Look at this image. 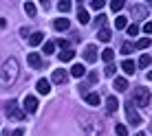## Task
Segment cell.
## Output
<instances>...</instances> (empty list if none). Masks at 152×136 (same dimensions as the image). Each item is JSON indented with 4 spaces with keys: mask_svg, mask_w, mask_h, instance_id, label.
I'll return each instance as SVG.
<instances>
[{
    "mask_svg": "<svg viewBox=\"0 0 152 136\" xmlns=\"http://www.w3.org/2000/svg\"><path fill=\"white\" fill-rule=\"evenodd\" d=\"M18 72H20L18 61H15L13 57H9V59L2 64V68H0V88L11 86V83L18 79Z\"/></svg>",
    "mask_w": 152,
    "mask_h": 136,
    "instance_id": "cell-1",
    "label": "cell"
},
{
    "mask_svg": "<svg viewBox=\"0 0 152 136\" xmlns=\"http://www.w3.org/2000/svg\"><path fill=\"white\" fill-rule=\"evenodd\" d=\"M80 125H82V129H84L86 136H102V132H104L102 123H99L95 116H88V114L80 119Z\"/></svg>",
    "mask_w": 152,
    "mask_h": 136,
    "instance_id": "cell-2",
    "label": "cell"
},
{
    "mask_svg": "<svg viewBox=\"0 0 152 136\" xmlns=\"http://www.w3.org/2000/svg\"><path fill=\"white\" fill-rule=\"evenodd\" d=\"M150 99H152L150 90L139 86V88H134V95H132V101H130V103H134V106H139V108H148L150 106Z\"/></svg>",
    "mask_w": 152,
    "mask_h": 136,
    "instance_id": "cell-3",
    "label": "cell"
},
{
    "mask_svg": "<svg viewBox=\"0 0 152 136\" xmlns=\"http://www.w3.org/2000/svg\"><path fill=\"white\" fill-rule=\"evenodd\" d=\"M4 112H7V116L9 119H13V121H22L27 114L22 112V110L18 108V101H9L7 103V108H4Z\"/></svg>",
    "mask_w": 152,
    "mask_h": 136,
    "instance_id": "cell-4",
    "label": "cell"
},
{
    "mask_svg": "<svg viewBox=\"0 0 152 136\" xmlns=\"http://www.w3.org/2000/svg\"><path fill=\"white\" fill-rule=\"evenodd\" d=\"M126 116H128V121L132 123V125H141V116H139V112L134 110V106L132 103H126Z\"/></svg>",
    "mask_w": 152,
    "mask_h": 136,
    "instance_id": "cell-5",
    "label": "cell"
},
{
    "mask_svg": "<svg viewBox=\"0 0 152 136\" xmlns=\"http://www.w3.org/2000/svg\"><path fill=\"white\" fill-rule=\"evenodd\" d=\"M22 108H24V114H33L35 110H38V99H35L33 95H27L24 97V101H22Z\"/></svg>",
    "mask_w": 152,
    "mask_h": 136,
    "instance_id": "cell-6",
    "label": "cell"
},
{
    "mask_svg": "<svg viewBox=\"0 0 152 136\" xmlns=\"http://www.w3.org/2000/svg\"><path fill=\"white\" fill-rule=\"evenodd\" d=\"M132 18H137V20H143L145 15H148V7L145 4H132Z\"/></svg>",
    "mask_w": 152,
    "mask_h": 136,
    "instance_id": "cell-7",
    "label": "cell"
},
{
    "mask_svg": "<svg viewBox=\"0 0 152 136\" xmlns=\"http://www.w3.org/2000/svg\"><path fill=\"white\" fill-rule=\"evenodd\" d=\"M53 83H66L69 81V72L64 70V68H57V70H53Z\"/></svg>",
    "mask_w": 152,
    "mask_h": 136,
    "instance_id": "cell-8",
    "label": "cell"
},
{
    "mask_svg": "<svg viewBox=\"0 0 152 136\" xmlns=\"http://www.w3.org/2000/svg\"><path fill=\"white\" fill-rule=\"evenodd\" d=\"M119 108V99L117 97H108L106 99V114H115Z\"/></svg>",
    "mask_w": 152,
    "mask_h": 136,
    "instance_id": "cell-9",
    "label": "cell"
},
{
    "mask_svg": "<svg viewBox=\"0 0 152 136\" xmlns=\"http://www.w3.org/2000/svg\"><path fill=\"white\" fill-rule=\"evenodd\" d=\"M84 59H86V61H95V59H97V48H95L93 44L84 48Z\"/></svg>",
    "mask_w": 152,
    "mask_h": 136,
    "instance_id": "cell-10",
    "label": "cell"
},
{
    "mask_svg": "<svg viewBox=\"0 0 152 136\" xmlns=\"http://www.w3.org/2000/svg\"><path fill=\"white\" fill-rule=\"evenodd\" d=\"M35 88H38L40 95H49V92H51V83L46 81V79H40L38 83H35Z\"/></svg>",
    "mask_w": 152,
    "mask_h": 136,
    "instance_id": "cell-11",
    "label": "cell"
},
{
    "mask_svg": "<svg viewBox=\"0 0 152 136\" xmlns=\"http://www.w3.org/2000/svg\"><path fill=\"white\" fill-rule=\"evenodd\" d=\"M42 40H44V33H42V31H35V33H31V35H29V44H31V46L42 44Z\"/></svg>",
    "mask_w": 152,
    "mask_h": 136,
    "instance_id": "cell-12",
    "label": "cell"
},
{
    "mask_svg": "<svg viewBox=\"0 0 152 136\" xmlns=\"http://www.w3.org/2000/svg\"><path fill=\"white\" fill-rule=\"evenodd\" d=\"M121 68H124L126 75H134V68H137V64H134L132 59H124V61H121Z\"/></svg>",
    "mask_w": 152,
    "mask_h": 136,
    "instance_id": "cell-13",
    "label": "cell"
},
{
    "mask_svg": "<svg viewBox=\"0 0 152 136\" xmlns=\"http://www.w3.org/2000/svg\"><path fill=\"white\" fill-rule=\"evenodd\" d=\"M27 61L31 64V68H40V66H42V57H40L38 53H29Z\"/></svg>",
    "mask_w": 152,
    "mask_h": 136,
    "instance_id": "cell-14",
    "label": "cell"
},
{
    "mask_svg": "<svg viewBox=\"0 0 152 136\" xmlns=\"http://www.w3.org/2000/svg\"><path fill=\"white\" fill-rule=\"evenodd\" d=\"M115 88H117L119 92H126V90H128V79H124V77H115Z\"/></svg>",
    "mask_w": 152,
    "mask_h": 136,
    "instance_id": "cell-15",
    "label": "cell"
},
{
    "mask_svg": "<svg viewBox=\"0 0 152 136\" xmlns=\"http://www.w3.org/2000/svg\"><path fill=\"white\" fill-rule=\"evenodd\" d=\"M71 75H73V77H77V79H80V77H84V75H86V68H84L82 64H75V66L71 68Z\"/></svg>",
    "mask_w": 152,
    "mask_h": 136,
    "instance_id": "cell-16",
    "label": "cell"
},
{
    "mask_svg": "<svg viewBox=\"0 0 152 136\" xmlns=\"http://www.w3.org/2000/svg\"><path fill=\"white\" fill-rule=\"evenodd\" d=\"M53 27H55L57 31H66V29H69V27H71V22H69V20H66V18H57V20H55V24H53Z\"/></svg>",
    "mask_w": 152,
    "mask_h": 136,
    "instance_id": "cell-17",
    "label": "cell"
},
{
    "mask_svg": "<svg viewBox=\"0 0 152 136\" xmlns=\"http://www.w3.org/2000/svg\"><path fill=\"white\" fill-rule=\"evenodd\" d=\"M86 103H88V106H99L102 99H99L97 92H91V95H86Z\"/></svg>",
    "mask_w": 152,
    "mask_h": 136,
    "instance_id": "cell-18",
    "label": "cell"
},
{
    "mask_svg": "<svg viewBox=\"0 0 152 136\" xmlns=\"http://www.w3.org/2000/svg\"><path fill=\"white\" fill-rule=\"evenodd\" d=\"M73 57H75V51L66 48V51H62V53H60V61H71Z\"/></svg>",
    "mask_w": 152,
    "mask_h": 136,
    "instance_id": "cell-19",
    "label": "cell"
},
{
    "mask_svg": "<svg viewBox=\"0 0 152 136\" xmlns=\"http://www.w3.org/2000/svg\"><path fill=\"white\" fill-rule=\"evenodd\" d=\"M97 38H99V42H110L113 33H110V29H102V31L97 33Z\"/></svg>",
    "mask_w": 152,
    "mask_h": 136,
    "instance_id": "cell-20",
    "label": "cell"
},
{
    "mask_svg": "<svg viewBox=\"0 0 152 136\" xmlns=\"http://www.w3.org/2000/svg\"><path fill=\"white\" fill-rule=\"evenodd\" d=\"M77 20H80V22L82 24H88V20H91V18H88V11H86V9H77Z\"/></svg>",
    "mask_w": 152,
    "mask_h": 136,
    "instance_id": "cell-21",
    "label": "cell"
},
{
    "mask_svg": "<svg viewBox=\"0 0 152 136\" xmlns=\"http://www.w3.org/2000/svg\"><path fill=\"white\" fill-rule=\"evenodd\" d=\"M102 59L110 64V61L115 59V51H113V48H104V51H102Z\"/></svg>",
    "mask_w": 152,
    "mask_h": 136,
    "instance_id": "cell-22",
    "label": "cell"
},
{
    "mask_svg": "<svg viewBox=\"0 0 152 136\" xmlns=\"http://www.w3.org/2000/svg\"><path fill=\"white\" fill-rule=\"evenodd\" d=\"M128 27V18H124V15H119L117 20H115V29H126Z\"/></svg>",
    "mask_w": 152,
    "mask_h": 136,
    "instance_id": "cell-23",
    "label": "cell"
},
{
    "mask_svg": "<svg viewBox=\"0 0 152 136\" xmlns=\"http://www.w3.org/2000/svg\"><path fill=\"white\" fill-rule=\"evenodd\" d=\"M24 13L33 18V15H35V4L33 2H24Z\"/></svg>",
    "mask_w": 152,
    "mask_h": 136,
    "instance_id": "cell-24",
    "label": "cell"
},
{
    "mask_svg": "<svg viewBox=\"0 0 152 136\" xmlns=\"http://www.w3.org/2000/svg\"><path fill=\"white\" fill-rule=\"evenodd\" d=\"M55 53V42H46L44 44V55H53Z\"/></svg>",
    "mask_w": 152,
    "mask_h": 136,
    "instance_id": "cell-25",
    "label": "cell"
},
{
    "mask_svg": "<svg viewBox=\"0 0 152 136\" xmlns=\"http://www.w3.org/2000/svg\"><path fill=\"white\" fill-rule=\"evenodd\" d=\"M150 46V38H141L137 44H134V48H148Z\"/></svg>",
    "mask_w": 152,
    "mask_h": 136,
    "instance_id": "cell-26",
    "label": "cell"
},
{
    "mask_svg": "<svg viewBox=\"0 0 152 136\" xmlns=\"http://www.w3.org/2000/svg\"><path fill=\"white\" fill-rule=\"evenodd\" d=\"M110 9H113V11H121V9H124V0H113Z\"/></svg>",
    "mask_w": 152,
    "mask_h": 136,
    "instance_id": "cell-27",
    "label": "cell"
},
{
    "mask_svg": "<svg viewBox=\"0 0 152 136\" xmlns=\"http://www.w3.org/2000/svg\"><path fill=\"white\" fill-rule=\"evenodd\" d=\"M132 48H134V46L130 44V42H124V44H121V53L124 55H130V53H132Z\"/></svg>",
    "mask_w": 152,
    "mask_h": 136,
    "instance_id": "cell-28",
    "label": "cell"
},
{
    "mask_svg": "<svg viewBox=\"0 0 152 136\" xmlns=\"http://www.w3.org/2000/svg\"><path fill=\"white\" fill-rule=\"evenodd\" d=\"M57 9H60L62 13H66V11H69V9H71V2H69V0H62V2L57 4Z\"/></svg>",
    "mask_w": 152,
    "mask_h": 136,
    "instance_id": "cell-29",
    "label": "cell"
},
{
    "mask_svg": "<svg viewBox=\"0 0 152 136\" xmlns=\"http://www.w3.org/2000/svg\"><path fill=\"white\" fill-rule=\"evenodd\" d=\"M115 70H117V66H115V64H108L104 72H106V77H115Z\"/></svg>",
    "mask_w": 152,
    "mask_h": 136,
    "instance_id": "cell-30",
    "label": "cell"
},
{
    "mask_svg": "<svg viewBox=\"0 0 152 136\" xmlns=\"http://www.w3.org/2000/svg\"><path fill=\"white\" fill-rule=\"evenodd\" d=\"M115 132H117V136H128V129H126V125H117V127H115Z\"/></svg>",
    "mask_w": 152,
    "mask_h": 136,
    "instance_id": "cell-31",
    "label": "cell"
},
{
    "mask_svg": "<svg viewBox=\"0 0 152 136\" xmlns=\"http://www.w3.org/2000/svg\"><path fill=\"white\" fill-rule=\"evenodd\" d=\"M91 7L97 11V9H102V7H104V0H91Z\"/></svg>",
    "mask_w": 152,
    "mask_h": 136,
    "instance_id": "cell-32",
    "label": "cell"
},
{
    "mask_svg": "<svg viewBox=\"0 0 152 136\" xmlns=\"http://www.w3.org/2000/svg\"><path fill=\"white\" fill-rule=\"evenodd\" d=\"M126 29H128V35H137V33H139V27H137V24H130V27H126Z\"/></svg>",
    "mask_w": 152,
    "mask_h": 136,
    "instance_id": "cell-33",
    "label": "cell"
},
{
    "mask_svg": "<svg viewBox=\"0 0 152 136\" xmlns=\"http://www.w3.org/2000/svg\"><path fill=\"white\" fill-rule=\"evenodd\" d=\"M150 64V55H141V59H139V66H148Z\"/></svg>",
    "mask_w": 152,
    "mask_h": 136,
    "instance_id": "cell-34",
    "label": "cell"
},
{
    "mask_svg": "<svg viewBox=\"0 0 152 136\" xmlns=\"http://www.w3.org/2000/svg\"><path fill=\"white\" fill-rule=\"evenodd\" d=\"M55 46H60V48H64V51H66V48H69V42H66V40H57V42H55Z\"/></svg>",
    "mask_w": 152,
    "mask_h": 136,
    "instance_id": "cell-35",
    "label": "cell"
},
{
    "mask_svg": "<svg viewBox=\"0 0 152 136\" xmlns=\"http://www.w3.org/2000/svg\"><path fill=\"white\" fill-rule=\"evenodd\" d=\"M143 33L152 35V22H145V27H143Z\"/></svg>",
    "mask_w": 152,
    "mask_h": 136,
    "instance_id": "cell-36",
    "label": "cell"
},
{
    "mask_svg": "<svg viewBox=\"0 0 152 136\" xmlns=\"http://www.w3.org/2000/svg\"><path fill=\"white\" fill-rule=\"evenodd\" d=\"M99 79V77H97V72H88V81H91V83H95Z\"/></svg>",
    "mask_w": 152,
    "mask_h": 136,
    "instance_id": "cell-37",
    "label": "cell"
},
{
    "mask_svg": "<svg viewBox=\"0 0 152 136\" xmlns=\"http://www.w3.org/2000/svg\"><path fill=\"white\" fill-rule=\"evenodd\" d=\"M104 22H106V15H97V24L99 27H104Z\"/></svg>",
    "mask_w": 152,
    "mask_h": 136,
    "instance_id": "cell-38",
    "label": "cell"
},
{
    "mask_svg": "<svg viewBox=\"0 0 152 136\" xmlns=\"http://www.w3.org/2000/svg\"><path fill=\"white\" fill-rule=\"evenodd\" d=\"M11 136H24V132H22V129H15V132H13Z\"/></svg>",
    "mask_w": 152,
    "mask_h": 136,
    "instance_id": "cell-39",
    "label": "cell"
},
{
    "mask_svg": "<svg viewBox=\"0 0 152 136\" xmlns=\"http://www.w3.org/2000/svg\"><path fill=\"white\" fill-rule=\"evenodd\" d=\"M148 79H150V81H152V70H150V72H148Z\"/></svg>",
    "mask_w": 152,
    "mask_h": 136,
    "instance_id": "cell-40",
    "label": "cell"
},
{
    "mask_svg": "<svg viewBox=\"0 0 152 136\" xmlns=\"http://www.w3.org/2000/svg\"><path fill=\"white\" fill-rule=\"evenodd\" d=\"M137 136H145V134H143V132H139V134H137Z\"/></svg>",
    "mask_w": 152,
    "mask_h": 136,
    "instance_id": "cell-41",
    "label": "cell"
},
{
    "mask_svg": "<svg viewBox=\"0 0 152 136\" xmlns=\"http://www.w3.org/2000/svg\"><path fill=\"white\" fill-rule=\"evenodd\" d=\"M150 129H152V123H150Z\"/></svg>",
    "mask_w": 152,
    "mask_h": 136,
    "instance_id": "cell-42",
    "label": "cell"
}]
</instances>
